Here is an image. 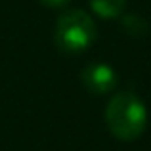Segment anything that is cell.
Returning <instances> with one entry per match:
<instances>
[{"mask_svg": "<svg viewBox=\"0 0 151 151\" xmlns=\"http://www.w3.org/2000/svg\"><path fill=\"white\" fill-rule=\"evenodd\" d=\"M126 0H90V6L101 17H117L122 12Z\"/></svg>", "mask_w": 151, "mask_h": 151, "instance_id": "277c9868", "label": "cell"}, {"mask_svg": "<svg viewBox=\"0 0 151 151\" xmlns=\"http://www.w3.org/2000/svg\"><path fill=\"white\" fill-rule=\"evenodd\" d=\"M82 82H84V86L90 92L105 94L115 86L117 77H115L113 69L109 65H105V63H94V65L86 67L82 71Z\"/></svg>", "mask_w": 151, "mask_h": 151, "instance_id": "3957f363", "label": "cell"}, {"mask_svg": "<svg viewBox=\"0 0 151 151\" xmlns=\"http://www.w3.org/2000/svg\"><path fill=\"white\" fill-rule=\"evenodd\" d=\"M96 38V25L92 17L82 10H71L61 14L55 29V42L65 54H77L86 50Z\"/></svg>", "mask_w": 151, "mask_h": 151, "instance_id": "7a4b0ae2", "label": "cell"}, {"mask_svg": "<svg viewBox=\"0 0 151 151\" xmlns=\"http://www.w3.org/2000/svg\"><path fill=\"white\" fill-rule=\"evenodd\" d=\"M42 4H46V6H50V8H61V6H65L69 0H40Z\"/></svg>", "mask_w": 151, "mask_h": 151, "instance_id": "5b68a950", "label": "cell"}, {"mask_svg": "<svg viewBox=\"0 0 151 151\" xmlns=\"http://www.w3.org/2000/svg\"><path fill=\"white\" fill-rule=\"evenodd\" d=\"M145 107L138 96L130 92L117 94L105 109V122L113 136L121 140H134L145 128Z\"/></svg>", "mask_w": 151, "mask_h": 151, "instance_id": "6da1fadb", "label": "cell"}]
</instances>
